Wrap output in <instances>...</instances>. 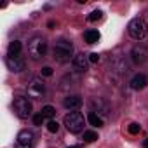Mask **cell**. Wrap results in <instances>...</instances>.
I'll return each instance as SVG.
<instances>
[{"label":"cell","mask_w":148,"mask_h":148,"mask_svg":"<svg viewBox=\"0 0 148 148\" xmlns=\"http://www.w3.org/2000/svg\"><path fill=\"white\" fill-rule=\"evenodd\" d=\"M52 58L58 61V63H68L73 56V44L66 38H59L56 40L54 47H52Z\"/></svg>","instance_id":"1"},{"label":"cell","mask_w":148,"mask_h":148,"mask_svg":"<svg viewBox=\"0 0 148 148\" xmlns=\"http://www.w3.org/2000/svg\"><path fill=\"white\" fill-rule=\"evenodd\" d=\"M14 148H33V132L28 129L19 131L16 143H14Z\"/></svg>","instance_id":"7"},{"label":"cell","mask_w":148,"mask_h":148,"mask_svg":"<svg viewBox=\"0 0 148 148\" xmlns=\"http://www.w3.org/2000/svg\"><path fill=\"white\" fill-rule=\"evenodd\" d=\"M21 52V42L19 40H12L9 44V56H19Z\"/></svg>","instance_id":"16"},{"label":"cell","mask_w":148,"mask_h":148,"mask_svg":"<svg viewBox=\"0 0 148 148\" xmlns=\"http://www.w3.org/2000/svg\"><path fill=\"white\" fill-rule=\"evenodd\" d=\"M68 148H82L80 145H71V146H68Z\"/></svg>","instance_id":"26"},{"label":"cell","mask_w":148,"mask_h":148,"mask_svg":"<svg viewBox=\"0 0 148 148\" xmlns=\"http://www.w3.org/2000/svg\"><path fill=\"white\" fill-rule=\"evenodd\" d=\"M87 120H89V124L94 125V127H101V125H103V119H101L98 113H94V112H91V113L87 115Z\"/></svg>","instance_id":"15"},{"label":"cell","mask_w":148,"mask_h":148,"mask_svg":"<svg viewBox=\"0 0 148 148\" xmlns=\"http://www.w3.org/2000/svg\"><path fill=\"white\" fill-rule=\"evenodd\" d=\"M146 84H148V77L143 75V73H138V75H134L132 80H131V89H134V91H141V89L146 87Z\"/></svg>","instance_id":"12"},{"label":"cell","mask_w":148,"mask_h":148,"mask_svg":"<svg viewBox=\"0 0 148 148\" xmlns=\"http://www.w3.org/2000/svg\"><path fill=\"white\" fill-rule=\"evenodd\" d=\"M42 75H44V77H51V75H52V68H51V66H44V68H42Z\"/></svg>","instance_id":"23"},{"label":"cell","mask_w":148,"mask_h":148,"mask_svg":"<svg viewBox=\"0 0 148 148\" xmlns=\"http://www.w3.org/2000/svg\"><path fill=\"white\" fill-rule=\"evenodd\" d=\"M89 66V56L86 54H77L75 58H73V68H75L79 73H84Z\"/></svg>","instance_id":"11"},{"label":"cell","mask_w":148,"mask_h":148,"mask_svg":"<svg viewBox=\"0 0 148 148\" xmlns=\"http://www.w3.org/2000/svg\"><path fill=\"white\" fill-rule=\"evenodd\" d=\"M145 146H146V148H148V139H146V141H145Z\"/></svg>","instance_id":"27"},{"label":"cell","mask_w":148,"mask_h":148,"mask_svg":"<svg viewBox=\"0 0 148 148\" xmlns=\"http://www.w3.org/2000/svg\"><path fill=\"white\" fill-rule=\"evenodd\" d=\"M44 120H45V117H44L42 113H37V115L33 117V124H35V125H42Z\"/></svg>","instance_id":"22"},{"label":"cell","mask_w":148,"mask_h":148,"mask_svg":"<svg viewBox=\"0 0 148 148\" xmlns=\"http://www.w3.org/2000/svg\"><path fill=\"white\" fill-rule=\"evenodd\" d=\"M84 38H86L87 44H96L99 40V33H98V30H87L84 33Z\"/></svg>","instance_id":"14"},{"label":"cell","mask_w":148,"mask_h":148,"mask_svg":"<svg viewBox=\"0 0 148 148\" xmlns=\"http://www.w3.org/2000/svg\"><path fill=\"white\" fill-rule=\"evenodd\" d=\"M5 64L12 73H19L26 68V61L21 56H7L5 58Z\"/></svg>","instance_id":"8"},{"label":"cell","mask_w":148,"mask_h":148,"mask_svg":"<svg viewBox=\"0 0 148 148\" xmlns=\"http://www.w3.org/2000/svg\"><path fill=\"white\" fill-rule=\"evenodd\" d=\"M47 26H49V28H51V30H52V28H54V26H56V23H54V21H49V23H47Z\"/></svg>","instance_id":"25"},{"label":"cell","mask_w":148,"mask_h":148,"mask_svg":"<svg viewBox=\"0 0 148 148\" xmlns=\"http://www.w3.org/2000/svg\"><path fill=\"white\" fill-rule=\"evenodd\" d=\"M96 139H98V132H96V131H84V141L92 143V141H96Z\"/></svg>","instance_id":"18"},{"label":"cell","mask_w":148,"mask_h":148,"mask_svg":"<svg viewBox=\"0 0 148 148\" xmlns=\"http://www.w3.org/2000/svg\"><path fill=\"white\" fill-rule=\"evenodd\" d=\"M131 59H132V63L134 64H143V63H146V59H148V49L145 47V45H134L132 47V51H131Z\"/></svg>","instance_id":"9"},{"label":"cell","mask_w":148,"mask_h":148,"mask_svg":"<svg viewBox=\"0 0 148 148\" xmlns=\"http://www.w3.org/2000/svg\"><path fill=\"white\" fill-rule=\"evenodd\" d=\"M98 61H99V54H98V52L89 54V63H98Z\"/></svg>","instance_id":"24"},{"label":"cell","mask_w":148,"mask_h":148,"mask_svg":"<svg viewBox=\"0 0 148 148\" xmlns=\"http://www.w3.org/2000/svg\"><path fill=\"white\" fill-rule=\"evenodd\" d=\"M91 108H92V112L94 113H101V115H108L110 113V106H108V103L103 99V98H92L91 99Z\"/></svg>","instance_id":"10"},{"label":"cell","mask_w":148,"mask_h":148,"mask_svg":"<svg viewBox=\"0 0 148 148\" xmlns=\"http://www.w3.org/2000/svg\"><path fill=\"white\" fill-rule=\"evenodd\" d=\"M63 105L66 110H77L82 106V98L80 96H68V98H64Z\"/></svg>","instance_id":"13"},{"label":"cell","mask_w":148,"mask_h":148,"mask_svg":"<svg viewBox=\"0 0 148 148\" xmlns=\"http://www.w3.org/2000/svg\"><path fill=\"white\" fill-rule=\"evenodd\" d=\"M47 129H49V132H58V131H59V124H58L56 120H49Z\"/></svg>","instance_id":"20"},{"label":"cell","mask_w":148,"mask_h":148,"mask_svg":"<svg viewBox=\"0 0 148 148\" xmlns=\"http://www.w3.org/2000/svg\"><path fill=\"white\" fill-rule=\"evenodd\" d=\"M12 108H14V113L19 117V119H28L30 115H32V112H33V108H32V103L28 101V98H23V96H19V98H16L14 99V103H12Z\"/></svg>","instance_id":"5"},{"label":"cell","mask_w":148,"mask_h":148,"mask_svg":"<svg viewBox=\"0 0 148 148\" xmlns=\"http://www.w3.org/2000/svg\"><path fill=\"white\" fill-rule=\"evenodd\" d=\"M64 127L73 132V134H77V132H82L84 131V125H86V117L80 113V112H70L68 115H64V120H63Z\"/></svg>","instance_id":"3"},{"label":"cell","mask_w":148,"mask_h":148,"mask_svg":"<svg viewBox=\"0 0 148 148\" xmlns=\"http://www.w3.org/2000/svg\"><path fill=\"white\" fill-rule=\"evenodd\" d=\"M129 132H131V134H138V132H141V125H139L138 122H132V124L129 125Z\"/></svg>","instance_id":"21"},{"label":"cell","mask_w":148,"mask_h":148,"mask_svg":"<svg viewBox=\"0 0 148 148\" xmlns=\"http://www.w3.org/2000/svg\"><path fill=\"white\" fill-rule=\"evenodd\" d=\"M40 113H42L45 119H51V120H52V117L56 115V110H54L51 105H47V106H44V108H42V112H40Z\"/></svg>","instance_id":"17"},{"label":"cell","mask_w":148,"mask_h":148,"mask_svg":"<svg viewBox=\"0 0 148 148\" xmlns=\"http://www.w3.org/2000/svg\"><path fill=\"white\" fill-rule=\"evenodd\" d=\"M127 32H129V35H131L134 40H141V38L146 35V32H148V25H146V21H145L143 18H134V19L129 21Z\"/></svg>","instance_id":"4"},{"label":"cell","mask_w":148,"mask_h":148,"mask_svg":"<svg viewBox=\"0 0 148 148\" xmlns=\"http://www.w3.org/2000/svg\"><path fill=\"white\" fill-rule=\"evenodd\" d=\"M101 16H103V12H101V11H94V12H91V14L87 16V19H89L91 23H94V21L101 19Z\"/></svg>","instance_id":"19"},{"label":"cell","mask_w":148,"mask_h":148,"mask_svg":"<svg viewBox=\"0 0 148 148\" xmlns=\"http://www.w3.org/2000/svg\"><path fill=\"white\" fill-rule=\"evenodd\" d=\"M26 92L33 99H40L45 94V82L42 79H32L26 86Z\"/></svg>","instance_id":"6"},{"label":"cell","mask_w":148,"mask_h":148,"mask_svg":"<svg viewBox=\"0 0 148 148\" xmlns=\"http://www.w3.org/2000/svg\"><path fill=\"white\" fill-rule=\"evenodd\" d=\"M47 52V40L42 37V35H35L28 40V56L32 59H40L44 58Z\"/></svg>","instance_id":"2"}]
</instances>
